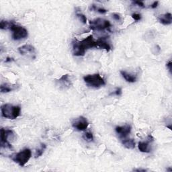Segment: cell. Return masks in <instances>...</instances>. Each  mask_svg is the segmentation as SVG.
I'll list each match as a JSON object with an SVG mask.
<instances>
[{"label": "cell", "mask_w": 172, "mask_h": 172, "mask_svg": "<svg viewBox=\"0 0 172 172\" xmlns=\"http://www.w3.org/2000/svg\"><path fill=\"white\" fill-rule=\"evenodd\" d=\"M73 53L77 57H82L86 54L87 50L92 48H97V40H95L92 35L84 38L82 40L75 39L72 42Z\"/></svg>", "instance_id": "1"}, {"label": "cell", "mask_w": 172, "mask_h": 172, "mask_svg": "<svg viewBox=\"0 0 172 172\" xmlns=\"http://www.w3.org/2000/svg\"><path fill=\"white\" fill-rule=\"evenodd\" d=\"M2 116L5 118L14 120L20 115L21 108L20 106H13L10 104H3L1 107Z\"/></svg>", "instance_id": "2"}, {"label": "cell", "mask_w": 172, "mask_h": 172, "mask_svg": "<svg viewBox=\"0 0 172 172\" xmlns=\"http://www.w3.org/2000/svg\"><path fill=\"white\" fill-rule=\"evenodd\" d=\"M84 82L88 86L98 88V87L106 85V82L104 79L98 73L92 75H87L83 77Z\"/></svg>", "instance_id": "3"}, {"label": "cell", "mask_w": 172, "mask_h": 172, "mask_svg": "<svg viewBox=\"0 0 172 172\" xmlns=\"http://www.w3.org/2000/svg\"><path fill=\"white\" fill-rule=\"evenodd\" d=\"M32 152L30 149H24L17 153L15 155H12V159L17 163L20 166L23 167L29 162V161L31 158Z\"/></svg>", "instance_id": "4"}, {"label": "cell", "mask_w": 172, "mask_h": 172, "mask_svg": "<svg viewBox=\"0 0 172 172\" xmlns=\"http://www.w3.org/2000/svg\"><path fill=\"white\" fill-rule=\"evenodd\" d=\"M10 30L12 32V38L14 40H20L24 39L29 36L28 30L23 26L16 24L14 22L12 24Z\"/></svg>", "instance_id": "5"}, {"label": "cell", "mask_w": 172, "mask_h": 172, "mask_svg": "<svg viewBox=\"0 0 172 172\" xmlns=\"http://www.w3.org/2000/svg\"><path fill=\"white\" fill-rule=\"evenodd\" d=\"M0 136H1V147L2 148H6L12 149V145L9 142L10 139H13L14 136V133L13 131L9 129L2 128L0 131Z\"/></svg>", "instance_id": "6"}, {"label": "cell", "mask_w": 172, "mask_h": 172, "mask_svg": "<svg viewBox=\"0 0 172 172\" xmlns=\"http://www.w3.org/2000/svg\"><path fill=\"white\" fill-rule=\"evenodd\" d=\"M111 26L110 21L102 18H96L90 22V27L91 30L101 31L109 29Z\"/></svg>", "instance_id": "7"}, {"label": "cell", "mask_w": 172, "mask_h": 172, "mask_svg": "<svg viewBox=\"0 0 172 172\" xmlns=\"http://www.w3.org/2000/svg\"><path fill=\"white\" fill-rule=\"evenodd\" d=\"M73 127L79 131H86L89 126V122L87 119L83 117H80L75 119L72 122Z\"/></svg>", "instance_id": "8"}, {"label": "cell", "mask_w": 172, "mask_h": 172, "mask_svg": "<svg viewBox=\"0 0 172 172\" xmlns=\"http://www.w3.org/2000/svg\"><path fill=\"white\" fill-rule=\"evenodd\" d=\"M131 126L128 124L124 126H119L115 128V131L120 138H125L131 132Z\"/></svg>", "instance_id": "9"}, {"label": "cell", "mask_w": 172, "mask_h": 172, "mask_svg": "<svg viewBox=\"0 0 172 172\" xmlns=\"http://www.w3.org/2000/svg\"><path fill=\"white\" fill-rule=\"evenodd\" d=\"M59 85L63 88H69L72 85V82L71 79V77L68 74L63 75L61 78L58 80Z\"/></svg>", "instance_id": "10"}, {"label": "cell", "mask_w": 172, "mask_h": 172, "mask_svg": "<svg viewBox=\"0 0 172 172\" xmlns=\"http://www.w3.org/2000/svg\"><path fill=\"white\" fill-rule=\"evenodd\" d=\"M159 22L163 25H170L172 22V16L171 13H166L157 17Z\"/></svg>", "instance_id": "11"}, {"label": "cell", "mask_w": 172, "mask_h": 172, "mask_svg": "<svg viewBox=\"0 0 172 172\" xmlns=\"http://www.w3.org/2000/svg\"><path fill=\"white\" fill-rule=\"evenodd\" d=\"M18 51L21 55H27V54H34L35 52V48L30 44H25L24 46L20 47L18 48Z\"/></svg>", "instance_id": "12"}, {"label": "cell", "mask_w": 172, "mask_h": 172, "mask_svg": "<svg viewBox=\"0 0 172 172\" xmlns=\"http://www.w3.org/2000/svg\"><path fill=\"white\" fill-rule=\"evenodd\" d=\"M17 88V86L16 84H10V83H3L0 86V91L2 93H8L12 91L16 90Z\"/></svg>", "instance_id": "13"}, {"label": "cell", "mask_w": 172, "mask_h": 172, "mask_svg": "<svg viewBox=\"0 0 172 172\" xmlns=\"http://www.w3.org/2000/svg\"><path fill=\"white\" fill-rule=\"evenodd\" d=\"M97 48L105 49L107 52H109L111 50V47L110 44L105 40L104 38H100L97 40Z\"/></svg>", "instance_id": "14"}, {"label": "cell", "mask_w": 172, "mask_h": 172, "mask_svg": "<svg viewBox=\"0 0 172 172\" xmlns=\"http://www.w3.org/2000/svg\"><path fill=\"white\" fill-rule=\"evenodd\" d=\"M120 74L123 77L124 79L127 82L129 83H135L136 81V76L135 75H132L131 73H128L125 71H121Z\"/></svg>", "instance_id": "15"}, {"label": "cell", "mask_w": 172, "mask_h": 172, "mask_svg": "<svg viewBox=\"0 0 172 172\" xmlns=\"http://www.w3.org/2000/svg\"><path fill=\"white\" fill-rule=\"evenodd\" d=\"M138 148L140 151L142 153H149L151 151L148 142H139Z\"/></svg>", "instance_id": "16"}, {"label": "cell", "mask_w": 172, "mask_h": 172, "mask_svg": "<svg viewBox=\"0 0 172 172\" xmlns=\"http://www.w3.org/2000/svg\"><path fill=\"white\" fill-rule=\"evenodd\" d=\"M122 145H123L126 149H133L135 147V142L132 139H124L122 141Z\"/></svg>", "instance_id": "17"}, {"label": "cell", "mask_w": 172, "mask_h": 172, "mask_svg": "<svg viewBox=\"0 0 172 172\" xmlns=\"http://www.w3.org/2000/svg\"><path fill=\"white\" fill-rule=\"evenodd\" d=\"M13 21H6V20H2L0 22V29L2 30H8L10 29L12 24H13Z\"/></svg>", "instance_id": "18"}, {"label": "cell", "mask_w": 172, "mask_h": 172, "mask_svg": "<svg viewBox=\"0 0 172 172\" xmlns=\"http://www.w3.org/2000/svg\"><path fill=\"white\" fill-rule=\"evenodd\" d=\"M83 139L86 140L87 141H94V135L93 133L91 131H87L86 132L85 134L83 135Z\"/></svg>", "instance_id": "19"}, {"label": "cell", "mask_w": 172, "mask_h": 172, "mask_svg": "<svg viewBox=\"0 0 172 172\" xmlns=\"http://www.w3.org/2000/svg\"><path fill=\"white\" fill-rule=\"evenodd\" d=\"M45 149H46V145H45V144H41L40 149H38L36 151V155H35V157L37 158L43 155Z\"/></svg>", "instance_id": "20"}, {"label": "cell", "mask_w": 172, "mask_h": 172, "mask_svg": "<svg viewBox=\"0 0 172 172\" xmlns=\"http://www.w3.org/2000/svg\"><path fill=\"white\" fill-rule=\"evenodd\" d=\"M76 16L79 19L81 22H82L83 24H86L87 18H86V16L85 15L83 14V13H82L81 12H79V13L76 12Z\"/></svg>", "instance_id": "21"}, {"label": "cell", "mask_w": 172, "mask_h": 172, "mask_svg": "<svg viewBox=\"0 0 172 172\" xmlns=\"http://www.w3.org/2000/svg\"><path fill=\"white\" fill-rule=\"evenodd\" d=\"M121 94H122V89L120 88V87H118V88L114 92L111 93L110 94V96H112V95H115V96H120Z\"/></svg>", "instance_id": "22"}, {"label": "cell", "mask_w": 172, "mask_h": 172, "mask_svg": "<svg viewBox=\"0 0 172 172\" xmlns=\"http://www.w3.org/2000/svg\"><path fill=\"white\" fill-rule=\"evenodd\" d=\"M132 3L134 5H136L139 7H141V8H145V4H144L143 2L141 1H134L132 2Z\"/></svg>", "instance_id": "23"}, {"label": "cell", "mask_w": 172, "mask_h": 172, "mask_svg": "<svg viewBox=\"0 0 172 172\" xmlns=\"http://www.w3.org/2000/svg\"><path fill=\"white\" fill-rule=\"evenodd\" d=\"M132 17L135 21H139V20H141V14H139V13H133V14H132Z\"/></svg>", "instance_id": "24"}, {"label": "cell", "mask_w": 172, "mask_h": 172, "mask_svg": "<svg viewBox=\"0 0 172 172\" xmlns=\"http://www.w3.org/2000/svg\"><path fill=\"white\" fill-rule=\"evenodd\" d=\"M96 11H97V12H99L100 13H105L107 12V10L106 9H104V8H97Z\"/></svg>", "instance_id": "25"}, {"label": "cell", "mask_w": 172, "mask_h": 172, "mask_svg": "<svg viewBox=\"0 0 172 172\" xmlns=\"http://www.w3.org/2000/svg\"><path fill=\"white\" fill-rule=\"evenodd\" d=\"M112 17H113V18L117 21L120 20V15L118 14V13H113V14H112Z\"/></svg>", "instance_id": "26"}, {"label": "cell", "mask_w": 172, "mask_h": 172, "mask_svg": "<svg viewBox=\"0 0 172 172\" xmlns=\"http://www.w3.org/2000/svg\"><path fill=\"white\" fill-rule=\"evenodd\" d=\"M166 67H167V68L169 69V71L171 73V61H170L169 62H168L167 64H166Z\"/></svg>", "instance_id": "27"}, {"label": "cell", "mask_w": 172, "mask_h": 172, "mask_svg": "<svg viewBox=\"0 0 172 172\" xmlns=\"http://www.w3.org/2000/svg\"><path fill=\"white\" fill-rule=\"evenodd\" d=\"M158 4H159V2H154L153 4L151 5V8H153V9H155V8H156L158 6Z\"/></svg>", "instance_id": "28"}, {"label": "cell", "mask_w": 172, "mask_h": 172, "mask_svg": "<svg viewBox=\"0 0 172 172\" xmlns=\"http://www.w3.org/2000/svg\"><path fill=\"white\" fill-rule=\"evenodd\" d=\"M134 171H143V172H145V171H147V170H145V169H135V170H134Z\"/></svg>", "instance_id": "29"}, {"label": "cell", "mask_w": 172, "mask_h": 172, "mask_svg": "<svg viewBox=\"0 0 172 172\" xmlns=\"http://www.w3.org/2000/svg\"><path fill=\"white\" fill-rule=\"evenodd\" d=\"M12 59H12V58L8 57V58H7V59H6V63H8V62H11L12 61H13V60H12Z\"/></svg>", "instance_id": "30"}]
</instances>
